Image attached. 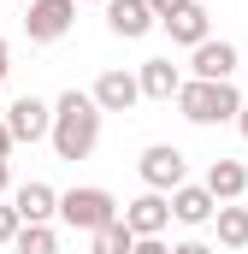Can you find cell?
I'll use <instances>...</instances> for the list:
<instances>
[{
	"label": "cell",
	"instance_id": "obj_4",
	"mask_svg": "<svg viewBox=\"0 0 248 254\" xmlns=\"http://www.w3.org/2000/svg\"><path fill=\"white\" fill-rule=\"evenodd\" d=\"M136 172H142L148 190L172 195V190H184V184H189V154H184V148H172V142H154V148H142Z\"/></svg>",
	"mask_w": 248,
	"mask_h": 254
},
{
	"label": "cell",
	"instance_id": "obj_12",
	"mask_svg": "<svg viewBox=\"0 0 248 254\" xmlns=\"http://www.w3.org/2000/svg\"><path fill=\"white\" fill-rule=\"evenodd\" d=\"M154 24H160V18H154V6H148V0H107V30L124 36V42H142Z\"/></svg>",
	"mask_w": 248,
	"mask_h": 254
},
{
	"label": "cell",
	"instance_id": "obj_3",
	"mask_svg": "<svg viewBox=\"0 0 248 254\" xmlns=\"http://www.w3.org/2000/svg\"><path fill=\"white\" fill-rule=\"evenodd\" d=\"M113 219H124V213H119V201H113V190H101V184H83V190L60 195V225L83 231V237H95V231L113 225Z\"/></svg>",
	"mask_w": 248,
	"mask_h": 254
},
{
	"label": "cell",
	"instance_id": "obj_7",
	"mask_svg": "<svg viewBox=\"0 0 248 254\" xmlns=\"http://www.w3.org/2000/svg\"><path fill=\"white\" fill-rule=\"evenodd\" d=\"M219 195L207 190V184H184V190H172V219L178 225H189V231H201V225H213L219 219Z\"/></svg>",
	"mask_w": 248,
	"mask_h": 254
},
{
	"label": "cell",
	"instance_id": "obj_6",
	"mask_svg": "<svg viewBox=\"0 0 248 254\" xmlns=\"http://www.w3.org/2000/svg\"><path fill=\"white\" fill-rule=\"evenodd\" d=\"M6 125L18 142H48L54 136V107L42 101V95H18L12 107H6Z\"/></svg>",
	"mask_w": 248,
	"mask_h": 254
},
{
	"label": "cell",
	"instance_id": "obj_14",
	"mask_svg": "<svg viewBox=\"0 0 248 254\" xmlns=\"http://www.w3.org/2000/svg\"><path fill=\"white\" fill-rule=\"evenodd\" d=\"M166 36L178 42V48H201V42H213V24H207V6H184L178 18H166Z\"/></svg>",
	"mask_w": 248,
	"mask_h": 254
},
{
	"label": "cell",
	"instance_id": "obj_10",
	"mask_svg": "<svg viewBox=\"0 0 248 254\" xmlns=\"http://www.w3.org/2000/svg\"><path fill=\"white\" fill-rule=\"evenodd\" d=\"M189 77H201V83H231V77H237V48H231L225 36L201 42V48L189 54Z\"/></svg>",
	"mask_w": 248,
	"mask_h": 254
},
{
	"label": "cell",
	"instance_id": "obj_18",
	"mask_svg": "<svg viewBox=\"0 0 248 254\" xmlns=\"http://www.w3.org/2000/svg\"><path fill=\"white\" fill-rule=\"evenodd\" d=\"M12 254H60V231L54 225H24L18 243H12Z\"/></svg>",
	"mask_w": 248,
	"mask_h": 254
},
{
	"label": "cell",
	"instance_id": "obj_17",
	"mask_svg": "<svg viewBox=\"0 0 248 254\" xmlns=\"http://www.w3.org/2000/svg\"><path fill=\"white\" fill-rule=\"evenodd\" d=\"M89 249L95 254H136V231H130L124 219H113V225H101V231L89 237Z\"/></svg>",
	"mask_w": 248,
	"mask_h": 254
},
{
	"label": "cell",
	"instance_id": "obj_13",
	"mask_svg": "<svg viewBox=\"0 0 248 254\" xmlns=\"http://www.w3.org/2000/svg\"><path fill=\"white\" fill-rule=\"evenodd\" d=\"M136 77H142V101H178V89L189 83L172 60H142V65H136Z\"/></svg>",
	"mask_w": 248,
	"mask_h": 254
},
{
	"label": "cell",
	"instance_id": "obj_29",
	"mask_svg": "<svg viewBox=\"0 0 248 254\" xmlns=\"http://www.w3.org/2000/svg\"><path fill=\"white\" fill-rule=\"evenodd\" d=\"M24 6H36V0H24Z\"/></svg>",
	"mask_w": 248,
	"mask_h": 254
},
{
	"label": "cell",
	"instance_id": "obj_16",
	"mask_svg": "<svg viewBox=\"0 0 248 254\" xmlns=\"http://www.w3.org/2000/svg\"><path fill=\"white\" fill-rule=\"evenodd\" d=\"M213 225H219V249H248V207H231L225 201Z\"/></svg>",
	"mask_w": 248,
	"mask_h": 254
},
{
	"label": "cell",
	"instance_id": "obj_21",
	"mask_svg": "<svg viewBox=\"0 0 248 254\" xmlns=\"http://www.w3.org/2000/svg\"><path fill=\"white\" fill-rule=\"evenodd\" d=\"M172 254H219V249L201 243V237H184V243H172Z\"/></svg>",
	"mask_w": 248,
	"mask_h": 254
},
{
	"label": "cell",
	"instance_id": "obj_23",
	"mask_svg": "<svg viewBox=\"0 0 248 254\" xmlns=\"http://www.w3.org/2000/svg\"><path fill=\"white\" fill-rule=\"evenodd\" d=\"M136 254H172V249H166L160 237H136Z\"/></svg>",
	"mask_w": 248,
	"mask_h": 254
},
{
	"label": "cell",
	"instance_id": "obj_26",
	"mask_svg": "<svg viewBox=\"0 0 248 254\" xmlns=\"http://www.w3.org/2000/svg\"><path fill=\"white\" fill-rule=\"evenodd\" d=\"M0 95H6V65H0Z\"/></svg>",
	"mask_w": 248,
	"mask_h": 254
},
{
	"label": "cell",
	"instance_id": "obj_22",
	"mask_svg": "<svg viewBox=\"0 0 248 254\" xmlns=\"http://www.w3.org/2000/svg\"><path fill=\"white\" fill-rule=\"evenodd\" d=\"M12 148H18V136H12V125L0 119V160H12Z\"/></svg>",
	"mask_w": 248,
	"mask_h": 254
},
{
	"label": "cell",
	"instance_id": "obj_5",
	"mask_svg": "<svg viewBox=\"0 0 248 254\" xmlns=\"http://www.w3.org/2000/svg\"><path fill=\"white\" fill-rule=\"evenodd\" d=\"M30 18H24V36L36 42V48H48V42H60L65 30H71V18H77V0H36V6H24Z\"/></svg>",
	"mask_w": 248,
	"mask_h": 254
},
{
	"label": "cell",
	"instance_id": "obj_15",
	"mask_svg": "<svg viewBox=\"0 0 248 254\" xmlns=\"http://www.w3.org/2000/svg\"><path fill=\"white\" fill-rule=\"evenodd\" d=\"M201 184L219 195V201H237V195L248 190V166H243V160H225V154H219V160L207 166V178H201Z\"/></svg>",
	"mask_w": 248,
	"mask_h": 254
},
{
	"label": "cell",
	"instance_id": "obj_2",
	"mask_svg": "<svg viewBox=\"0 0 248 254\" xmlns=\"http://www.w3.org/2000/svg\"><path fill=\"white\" fill-rule=\"evenodd\" d=\"M243 107H248V95L237 83H201V77H189L178 89V113L189 125H237Z\"/></svg>",
	"mask_w": 248,
	"mask_h": 254
},
{
	"label": "cell",
	"instance_id": "obj_25",
	"mask_svg": "<svg viewBox=\"0 0 248 254\" xmlns=\"http://www.w3.org/2000/svg\"><path fill=\"white\" fill-rule=\"evenodd\" d=\"M237 130H243V142H248V107H243V113H237Z\"/></svg>",
	"mask_w": 248,
	"mask_h": 254
},
{
	"label": "cell",
	"instance_id": "obj_19",
	"mask_svg": "<svg viewBox=\"0 0 248 254\" xmlns=\"http://www.w3.org/2000/svg\"><path fill=\"white\" fill-rule=\"evenodd\" d=\"M18 231H24L18 207H12V201H0V249H12V243H18Z\"/></svg>",
	"mask_w": 248,
	"mask_h": 254
},
{
	"label": "cell",
	"instance_id": "obj_24",
	"mask_svg": "<svg viewBox=\"0 0 248 254\" xmlns=\"http://www.w3.org/2000/svg\"><path fill=\"white\" fill-rule=\"evenodd\" d=\"M6 195H12V166L0 160V201H6Z\"/></svg>",
	"mask_w": 248,
	"mask_h": 254
},
{
	"label": "cell",
	"instance_id": "obj_20",
	"mask_svg": "<svg viewBox=\"0 0 248 254\" xmlns=\"http://www.w3.org/2000/svg\"><path fill=\"white\" fill-rule=\"evenodd\" d=\"M148 6H154V18H160V24H166V18H178V12H184V6H195V0H148Z\"/></svg>",
	"mask_w": 248,
	"mask_h": 254
},
{
	"label": "cell",
	"instance_id": "obj_1",
	"mask_svg": "<svg viewBox=\"0 0 248 254\" xmlns=\"http://www.w3.org/2000/svg\"><path fill=\"white\" fill-rule=\"evenodd\" d=\"M54 154L60 160H89L95 154V142H101V107H95V95H83V89H65L60 101H54Z\"/></svg>",
	"mask_w": 248,
	"mask_h": 254
},
{
	"label": "cell",
	"instance_id": "obj_11",
	"mask_svg": "<svg viewBox=\"0 0 248 254\" xmlns=\"http://www.w3.org/2000/svg\"><path fill=\"white\" fill-rule=\"evenodd\" d=\"M12 207H18V219H24V225H54V219H60V190L30 178V184H18V190H12Z\"/></svg>",
	"mask_w": 248,
	"mask_h": 254
},
{
	"label": "cell",
	"instance_id": "obj_8",
	"mask_svg": "<svg viewBox=\"0 0 248 254\" xmlns=\"http://www.w3.org/2000/svg\"><path fill=\"white\" fill-rule=\"evenodd\" d=\"M124 225H130L136 237H160V231L172 225V195H160V190H142L136 201H124Z\"/></svg>",
	"mask_w": 248,
	"mask_h": 254
},
{
	"label": "cell",
	"instance_id": "obj_9",
	"mask_svg": "<svg viewBox=\"0 0 248 254\" xmlns=\"http://www.w3.org/2000/svg\"><path fill=\"white\" fill-rule=\"evenodd\" d=\"M89 95H95L101 113H130V107L142 101V77H136V71H101Z\"/></svg>",
	"mask_w": 248,
	"mask_h": 254
},
{
	"label": "cell",
	"instance_id": "obj_27",
	"mask_svg": "<svg viewBox=\"0 0 248 254\" xmlns=\"http://www.w3.org/2000/svg\"><path fill=\"white\" fill-rule=\"evenodd\" d=\"M0 65H6V36H0Z\"/></svg>",
	"mask_w": 248,
	"mask_h": 254
},
{
	"label": "cell",
	"instance_id": "obj_28",
	"mask_svg": "<svg viewBox=\"0 0 248 254\" xmlns=\"http://www.w3.org/2000/svg\"><path fill=\"white\" fill-rule=\"evenodd\" d=\"M89 6H107V0H89Z\"/></svg>",
	"mask_w": 248,
	"mask_h": 254
}]
</instances>
